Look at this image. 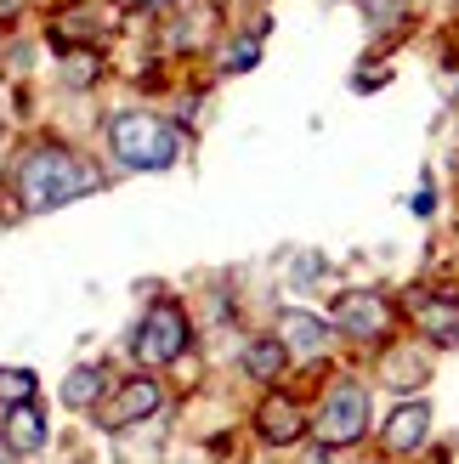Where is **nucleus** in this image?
I'll use <instances>...</instances> for the list:
<instances>
[{"label":"nucleus","mask_w":459,"mask_h":464,"mask_svg":"<svg viewBox=\"0 0 459 464\" xmlns=\"http://www.w3.org/2000/svg\"><path fill=\"white\" fill-rule=\"evenodd\" d=\"M97 181H103V176L91 170L80 153H68V148H29V153L17 159L12 188H17V204H23V210H57V204L91 193Z\"/></svg>","instance_id":"obj_1"},{"label":"nucleus","mask_w":459,"mask_h":464,"mask_svg":"<svg viewBox=\"0 0 459 464\" xmlns=\"http://www.w3.org/2000/svg\"><path fill=\"white\" fill-rule=\"evenodd\" d=\"M108 142H113V159H120L125 170H171L176 165V130L159 120V113H120V120L108 125Z\"/></svg>","instance_id":"obj_2"},{"label":"nucleus","mask_w":459,"mask_h":464,"mask_svg":"<svg viewBox=\"0 0 459 464\" xmlns=\"http://www.w3.org/2000/svg\"><path fill=\"white\" fill-rule=\"evenodd\" d=\"M363 425H369V391H363V385H352V380L329 385L324 408H317V425H312V436H317L324 448H352L357 436H363Z\"/></svg>","instance_id":"obj_3"},{"label":"nucleus","mask_w":459,"mask_h":464,"mask_svg":"<svg viewBox=\"0 0 459 464\" xmlns=\"http://www.w3.org/2000/svg\"><path fill=\"white\" fill-rule=\"evenodd\" d=\"M181 352H188V317H181V306L159 300V306L136 323V357H142L148 368H165Z\"/></svg>","instance_id":"obj_4"},{"label":"nucleus","mask_w":459,"mask_h":464,"mask_svg":"<svg viewBox=\"0 0 459 464\" xmlns=\"http://www.w3.org/2000/svg\"><path fill=\"white\" fill-rule=\"evenodd\" d=\"M335 323H340L352 340H380L386 329H392V306H386L375 289H352V295L335 300Z\"/></svg>","instance_id":"obj_5"},{"label":"nucleus","mask_w":459,"mask_h":464,"mask_svg":"<svg viewBox=\"0 0 459 464\" xmlns=\"http://www.w3.org/2000/svg\"><path fill=\"white\" fill-rule=\"evenodd\" d=\"M159 402H165L159 380H125L120 391H113V402L103 408V425H108V430H125V425H136V420H148V413H159Z\"/></svg>","instance_id":"obj_6"},{"label":"nucleus","mask_w":459,"mask_h":464,"mask_svg":"<svg viewBox=\"0 0 459 464\" xmlns=\"http://www.w3.org/2000/svg\"><path fill=\"white\" fill-rule=\"evenodd\" d=\"M278 340H284V352H295V357H324L329 352V323L312 317V312H284L278 317Z\"/></svg>","instance_id":"obj_7"},{"label":"nucleus","mask_w":459,"mask_h":464,"mask_svg":"<svg viewBox=\"0 0 459 464\" xmlns=\"http://www.w3.org/2000/svg\"><path fill=\"white\" fill-rule=\"evenodd\" d=\"M425 436H431V408L425 402H403L392 420H386V448H392V453L425 448Z\"/></svg>","instance_id":"obj_8"},{"label":"nucleus","mask_w":459,"mask_h":464,"mask_svg":"<svg viewBox=\"0 0 459 464\" xmlns=\"http://www.w3.org/2000/svg\"><path fill=\"white\" fill-rule=\"evenodd\" d=\"M256 430L267 436L272 448L295 442V436H301V408H295V397H284V391H272V397L261 402V413H256Z\"/></svg>","instance_id":"obj_9"},{"label":"nucleus","mask_w":459,"mask_h":464,"mask_svg":"<svg viewBox=\"0 0 459 464\" xmlns=\"http://www.w3.org/2000/svg\"><path fill=\"white\" fill-rule=\"evenodd\" d=\"M6 448H17V453H40L45 448V420H40L34 402H17L6 413Z\"/></svg>","instance_id":"obj_10"},{"label":"nucleus","mask_w":459,"mask_h":464,"mask_svg":"<svg viewBox=\"0 0 459 464\" xmlns=\"http://www.w3.org/2000/svg\"><path fill=\"white\" fill-rule=\"evenodd\" d=\"M108 29V12L103 6H68L63 17H57V45H80V40H97Z\"/></svg>","instance_id":"obj_11"},{"label":"nucleus","mask_w":459,"mask_h":464,"mask_svg":"<svg viewBox=\"0 0 459 464\" xmlns=\"http://www.w3.org/2000/svg\"><path fill=\"white\" fill-rule=\"evenodd\" d=\"M415 317H420V329L431 340H443V345L459 340V306H443V300H415Z\"/></svg>","instance_id":"obj_12"},{"label":"nucleus","mask_w":459,"mask_h":464,"mask_svg":"<svg viewBox=\"0 0 459 464\" xmlns=\"http://www.w3.org/2000/svg\"><path fill=\"white\" fill-rule=\"evenodd\" d=\"M284 340H249L244 345V368H249V374H256V380H278L284 374Z\"/></svg>","instance_id":"obj_13"},{"label":"nucleus","mask_w":459,"mask_h":464,"mask_svg":"<svg viewBox=\"0 0 459 464\" xmlns=\"http://www.w3.org/2000/svg\"><path fill=\"white\" fill-rule=\"evenodd\" d=\"M380 374H386V385L415 391V385H425V357L420 352H392V357L380 362Z\"/></svg>","instance_id":"obj_14"},{"label":"nucleus","mask_w":459,"mask_h":464,"mask_svg":"<svg viewBox=\"0 0 459 464\" xmlns=\"http://www.w3.org/2000/svg\"><path fill=\"white\" fill-rule=\"evenodd\" d=\"M103 385H108V374H103V368H74V374L63 380V402H68V408H91Z\"/></svg>","instance_id":"obj_15"},{"label":"nucleus","mask_w":459,"mask_h":464,"mask_svg":"<svg viewBox=\"0 0 459 464\" xmlns=\"http://www.w3.org/2000/svg\"><path fill=\"white\" fill-rule=\"evenodd\" d=\"M34 397V374H29V368H0V402H29Z\"/></svg>","instance_id":"obj_16"},{"label":"nucleus","mask_w":459,"mask_h":464,"mask_svg":"<svg viewBox=\"0 0 459 464\" xmlns=\"http://www.w3.org/2000/svg\"><path fill=\"white\" fill-rule=\"evenodd\" d=\"M363 12H369V23H375V29H392V23H403L408 0H363Z\"/></svg>","instance_id":"obj_17"},{"label":"nucleus","mask_w":459,"mask_h":464,"mask_svg":"<svg viewBox=\"0 0 459 464\" xmlns=\"http://www.w3.org/2000/svg\"><path fill=\"white\" fill-rule=\"evenodd\" d=\"M256 57H261V40H256V34L239 40L233 52H227V74H244V68H256Z\"/></svg>","instance_id":"obj_18"},{"label":"nucleus","mask_w":459,"mask_h":464,"mask_svg":"<svg viewBox=\"0 0 459 464\" xmlns=\"http://www.w3.org/2000/svg\"><path fill=\"white\" fill-rule=\"evenodd\" d=\"M63 80L74 85V91H85L91 80H97V63H91V57H68V68H63Z\"/></svg>","instance_id":"obj_19"},{"label":"nucleus","mask_w":459,"mask_h":464,"mask_svg":"<svg viewBox=\"0 0 459 464\" xmlns=\"http://www.w3.org/2000/svg\"><path fill=\"white\" fill-rule=\"evenodd\" d=\"M375 85H386V68H363V74H357V91H375Z\"/></svg>","instance_id":"obj_20"},{"label":"nucleus","mask_w":459,"mask_h":464,"mask_svg":"<svg viewBox=\"0 0 459 464\" xmlns=\"http://www.w3.org/2000/svg\"><path fill=\"white\" fill-rule=\"evenodd\" d=\"M415 216H431V181H425V188L415 193Z\"/></svg>","instance_id":"obj_21"},{"label":"nucleus","mask_w":459,"mask_h":464,"mask_svg":"<svg viewBox=\"0 0 459 464\" xmlns=\"http://www.w3.org/2000/svg\"><path fill=\"white\" fill-rule=\"evenodd\" d=\"M17 12V0H0V17H12Z\"/></svg>","instance_id":"obj_22"},{"label":"nucleus","mask_w":459,"mask_h":464,"mask_svg":"<svg viewBox=\"0 0 459 464\" xmlns=\"http://www.w3.org/2000/svg\"><path fill=\"white\" fill-rule=\"evenodd\" d=\"M0 464H12V448H6V442H0Z\"/></svg>","instance_id":"obj_23"},{"label":"nucleus","mask_w":459,"mask_h":464,"mask_svg":"<svg viewBox=\"0 0 459 464\" xmlns=\"http://www.w3.org/2000/svg\"><path fill=\"white\" fill-rule=\"evenodd\" d=\"M131 6H165V0H131Z\"/></svg>","instance_id":"obj_24"}]
</instances>
